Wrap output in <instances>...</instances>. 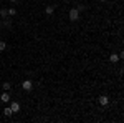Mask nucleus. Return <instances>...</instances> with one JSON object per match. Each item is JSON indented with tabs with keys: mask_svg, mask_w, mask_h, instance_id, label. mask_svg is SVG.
I'll use <instances>...</instances> for the list:
<instances>
[{
	"mask_svg": "<svg viewBox=\"0 0 124 123\" xmlns=\"http://www.w3.org/2000/svg\"><path fill=\"white\" fill-rule=\"evenodd\" d=\"M45 13H46L48 17L53 15V13H55V5H46V7H45Z\"/></svg>",
	"mask_w": 124,
	"mask_h": 123,
	"instance_id": "20e7f679",
	"label": "nucleus"
},
{
	"mask_svg": "<svg viewBox=\"0 0 124 123\" xmlns=\"http://www.w3.org/2000/svg\"><path fill=\"white\" fill-rule=\"evenodd\" d=\"M5 48H7V43H5L3 40H0V52H3Z\"/></svg>",
	"mask_w": 124,
	"mask_h": 123,
	"instance_id": "9b49d317",
	"label": "nucleus"
},
{
	"mask_svg": "<svg viewBox=\"0 0 124 123\" xmlns=\"http://www.w3.org/2000/svg\"><path fill=\"white\" fill-rule=\"evenodd\" d=\"M10 2H17V0H10Z\"/></svg>",
	"mask_w": 124,
	"mask_h": 123,
	"instance_id": "2eb2a0df",
	"label": "nucleus"
},
{
	"mask_svg": "<svg viewBox=\"0 0 124 123\" xmlns=\"http://www.w3.org/2000/svg\"><path fill=\"white\" fill-rule=\"evenodd\" d=\"M7 10H8V15H10V17H13V15L17 13V10H15V9H7Z\"/></svg>",
	"mask_w": 124,
	"mask_h": 123,
	"instance_id": "f8f14e48",
	"label": "nucleus"
},
{
	"mask_svg": "<svg viewBox=\"0 0 124 123\" xmlns=\"http://www.w3.org/2000/svg\"><path fill=\"white\" fill-rule=\"evenodd\" d=\"M0 27H2V20H0Z\"/></svg>",
	"mask_w": 124,
	"mask_h": 123,
	"instance_id": "dca6fc26",
	"label": "nucleus"
},
{
	"mask_svg": "<svg viewBox=\"0 0 124 123\" xmlns=\"http://www.w3.org/2000/svg\"><path fill=\"white\" fill-rule=\"evenodd\" d=\"M0 100H2L3 103H8V102H10V95H8V92H3V93H2V96H0Z\"/></svg>",
	"mask_w": 124,
	"mask_h": 123,
	"instance_id": "423d86ee",
	"label": "nucleus"
},
{
	"mask_svg": "<svg viewBox=\"0 0 124 123\" xmlns=\"http://www.w3.org/2000/svg\"><path fill=\"white\" fill-rule=\"evenodd\" d=\"M3 115H5V116H7V118H8V116H12V115H13V112H12V110H10V106H5V108H3Z\"/></svg>",
	"mask_w": 124,
	"mask_h": 123,
	"instance_id": "6e6552de",
	"label": "nucleus"
},
{
	"mask_svg": "<svg viewBox=\"0 0 124 123\" xmlns=\"http://www.w3.org/2000/svg\"><path fill=\"white\" fill-rule=\"evenodd\" d=\"M108 103H109V98H108L106 95H101V96H99V105H101V106H106Z\"/></svg>",
	"mask_w": 124,
	"mask_h": 123,
	"instance_id": "39448f33",
	"label": "nucleus"
},
{
	"mask_svg": "<svg viewBox=\"0 0 124 123\" xmlns=\"http://www.w3.org/2000/svg\"><path fill=\"white\" fill-rule=\"evenodd\" d=\"M68 15H70V20H71V22H76V20L79 19V12H78V9H71Z\"/></svg>",
	"mask_w": 124,
	"mask_h": 123,
	"instance_id": "f03ea898",
	"label": "nucleus"
},
{
	"mask_svg": "<svg viewBox=\"0 0 124 123\" xmlns=\"http://www.w3.org/2000/svg\"><path fill=\"white\" fill-rule=\"evenodd\" d=\"M99 2H101V3H104V2H106V0H99Z\"/></svg>",
	"mask_w": 124,
	"mask_h": 123,
	"instance_id": "4468645a",
	"label": "nucleus"
},
{
	"mask_svg": "<svg viewBox=\"0 0 124 123\" xmlns=\"http://www.w3.org/2000/svg\"><path fill=\"white\" fill-rule=\"evenodd\" d=\"M10 110H12L13 113L20 112V103H18V102H12V103H10Z\"/></svg>",
	"mask_w": 124,
	"mask_h": 123,
	"instance_id": "7ed1b4c3",
	"label": "nucleus"
},
{
	"mask_svg": "<svg viewBox=\"0 0 124 123\" xmlns=\"http://www.w3.org/2000/svg\"><path fill=\"white\" fill-rule=\"evenodd\" d=\"M2 88H3V92H8L10 88H12V85H10L8 82H5V83H2Z\"/></svg>",
	"mask_w": 124,
	"mask_h": 123,
	"instance_id": "1a4fd4ad",
	"label": "nucleus"
},
{
	"mask_svg": "<svg viewBox=\"0 0 124 123\" xmlns=\"http://www.w3.org/2000/svg\"><path fill=\"white\" fill-rule=\"evenodd\" d=\"M121 60V57L117 55V53H111V57H109V62L111 63H116V62H119Z\"/></svg>",
	"mask_w": 124,
	"mask_h": 123,
	"instance_id": "0eeeda50",
	"label": "nucleus"
},
{
	"mask_svg": "<svg viewBox=\"0 0 124 123\" xmlns=\"http://www.w3.org/2000/svg\"><path fill=\"white\" fill-rule=\"evenodd\" d=\"M22 88H23L25 92H31V90H33V82H31V80H23V82H22Z\"/></svg>",
	"mask_w": 124,
	"mask_h": 123,
	"instance_id": "f257e3e1",
	"label": "nucleus"
},
{
	"mask_svg": "<svg viewBox=\"0 0 124 123\" xmlns=\"http://www.w3.org/2000/svg\"><path fill=\"white\" fill-rule=\"evenodd\" d=\"M76 9H78V12H83V10H85V9H86V7H85V5H78Z\"/></svg>",
	"mask_w": 124,
	"mask_h": 123,
	"instance_id": "ddd939ff",
	"label": "nucleus"
},
{
	"mask_svg": "<svg viewBox=\"0 0 124 123\" xmlns=\"http://www.w3.org/2000/svg\"><path fill=\"white\" fill-rule=\"evenodd\" d=\"M0 17H3V19H5V17H8V10H7V9H2V10H0Z\"/></svg>",
	"mask_w": 124,
	"mask_h": 123,
	"instance_id": "9d476101",
	"label": "nucleus"
}]
</instances>
